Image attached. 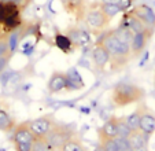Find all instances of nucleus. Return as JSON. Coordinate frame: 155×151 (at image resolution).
Wrapping results in <instances>:
<instances>
[{
  "label": "nucleus",
  "mask_w": 155,
  "mask_h": 151,
  "mask_svg": "<svg viewBox=\"0 0 155 151\" xmlns=\"http://www.w3.org/2000/svg\"><path fill=\"white\" fill-rule=\"evenodd\" d=\"M97 41H100L106 47L108 54H110V62H108V65H110L111 72H120V70H122L132 59L129 44L120 41L111 33V30L100 35V39Z\"/></svg>",
  "instance_id": "obj_1"
},
{
  "label": "nucleus",
  "mask_w": 155,
  "mask_h": 151,
  "mask_svg": "<svg viewBox=\"0 0 155 151\" xmlns=\"http://www.w3.org/2000/svg\"><path fill=\"white\" fill-rule=\"evenodd\" d=\"M144 96H146V91L140 85L121 81L113 87L110 93V103L114 107H126L135 103H140Z\"/></svg>",
  "instance_id": "obj_2"
},
{
  "label": "nucleus",
  "mask_w": 155,
  "mask_h": 151,
  "mask_svg": "<svg viewBox=\"0 0 155 151\" xmlns=\"http://www.w3.org/2000/svg\"><path fill=\"white\" fill-rule=\"evenodd\" d=\"M82 22L85 23L87 29L94 35H103L110 26V19L100 8L99 2H94L87 7Z\"/></svg>",
  "instance_id": "obj_3"
},
{
  "label": "nucleus",
  "mask_w": 155,
  "mask_h": 151,
  "mask_svg": "<svg viewBox=\"0 0 155 151\" xmlns=\"http://www.w3.org/2000/svg\"><path fill=\"white\" fill-rule=\"evenodd\" d=\"M74 136H77V129L74 126L68 124H62V122H55L52 129L48 132V135L44 139L47 140L48 144L54 150L58 151L64 143H68Z\"/></svg>",
  "instance_id": "obj_4"
},
{
  "label": "nucleus",
  "mask_w": 155,
  "mask_h": 151,
  "mask_svg": "<svg viewBox=\"0 0 155 151\" xmlns=\"http://www.w3.org/2000/svg\"><path fill=\"white\" fill-rule=\"evenodd\" d=\"M19 6L7 2H0V26L8 35L12 30L18 29L21 25Z\"/></svg>",
  "instance_id": "obj_5"
},
{
  "label": "nucleus",
  "mask_w": 155,
  "mask_h": 151,
  "mask_svg": "<svg viewBox=\"0 0 155 151\" xmlns=\"http://www.w3.org/2000/svg\"><path fill=\"white\" fill-rule=\"evenodd\" d=\"M33 142H35V137L30 133L26 121L15 125L12 131V144H14L15 151H32Z\"/></svg>",
  "instance_id": "obj_6"
},
{
  "label": "nucleus",
  "mask_w": 155,
  "mask_h": 151,
  "mask_svg": "<svg viewBox=\"0 0 155 151\" xmlns=\"http://www.w3.org/2000/svg\"><path fill=\"white\" fill-rule=\"evenodd\" d=\"M55 122L56 121L52 114H45V116L29 119V121H26V124L35 139H44L48 135V132L52 129Z\"/></svg>",
  "instance_id": "obj_7"
},
{
  "label": "nucleus",
  "mask_w": 155,
  "mask_h": 151,
  "mask_svg": "<svg viewBox=\"0 0 155 151\" xmlns=\"http://www.w3.org/2000/svg\"><path fill=\"white\" fill-rule=\"evenodd\" d=\"M152 35H154V30L152 29H146L143 32H139L135 33L132 36V40H130V54H132V58H137L141 52L144 51V48L147 47V44L150 43L151 40Z\"/></svg>",
  "instance_id": "obj_8"
},
{
  "label": "nucleus",
  "mask_w": 155,
  "mask_h": 151,
  "mask_svg": "<svg viewBox=\"0 0 155 151\" xmlns=\"http://www.w3.org/2000/svg\"><path fill=\"white\" fill-rule=\"evenodd\" d=\"M139 129L151 137L155 133V111L151 110L146 103H141V116L139 121Z\"/></svg>",
  "instance_id": "obj_9"
},
{
  "label": "nucleus",
  "mask_w": 155,
  "mask_h": 151,
  "mask_svg": "<svg viewBox=\"0 0 155 151\" xmlns=\"http://www.w3.org/2000/svg\"><path fill=\"white\" fill-rule=\"evenodd\" d=\"M118 125H120V117L111 116L99 129H97L99 144L103 142H106V140L118 137Z\"/></svg>",
  "instance_id": "obj_10"
},
{
  "label": "nucleus",
  "mask_w": 155,
  "mask_h": 151,
  "mask_svg": "<svg viewBox=\"0 0 155 151\" xmlns=\"http://www.w3.org/2000/svg\"><path fill=\"white\" fill-rule=\"evenodd\" d=\"M62 7L68 14L73 15L77 22H81L84 19L85 11H87V2L85 0H61Z\"/></svg>",
  "instance_id": "obj_11"
},
{
  "label": "nucleus",
  "mask_w": 155,
  "mask_h": 151,
  "mask_svg": "<svg viewBox=\"0 0 155 151\" xmlns=\"http://www.w3.org/2000/svg\"><path fill=\"white\" fill-rule=\"evenodd\" d=\"M148 29L155 30V11L147 4H139L130 10Z\"/></svg>",
  "instance_id": "obj_12"
},
{
  "label": "nucleus",
  "mask_w": 155,
  "mask_h": 151,
  "mask_svg": "<svg viewBox=\"0 0 155 151\" xmlns=\"http://www.w3.org/2000/svg\"><path fill=\"white\" fill-rule=\"evenodd\" d=\"M92 61H94L96 70H99V72H102L110 62V54L100 41H96V45L92 51Z\"/></svg>",
  "instance_id": "obj_13"
},
{
  "label": "nucleus",
  "mask_w": 155,
  "mask_h": 151,
  "mask_svg": "<svg viewBox=\"0 0 155 151\" xmlns=\"http://www.w3.org/2000/svg\"><path fill=\"white\" fill-rule=\"evenodd\" d=\"M68 88V76L63 72H54L47 82V89L50 93H58Z\"/></svg>",
  "instance_id": "obj_14"
},
{
  "label": "nucleus",
  "mask_w": 155,
  "mask_h": 151,
  "mask_svg": "<svg viewBox=\"0 0 155 151\" xmlns=\"http://www.w3.org/2000/svg\"><path fill=\"white\" fill-rule=\"evenodd\" d=\"M120 26L121 28H125V29H128V30H130L133 35H135V33H139V32H143V30H146V29H148V28L144 26V23L141 22V21L139 19V18L130 11V10L125 12V15H124L122 21H121V23H120Z\"/></svg>",
  "instance_id": "obj_15"
},
{
  "label": "nucleus",
  "mask_w": 155,
  "mask_h": 151,
  "mask_svg": "<svg viewBox=\"0 0 155 151\" xmlns=\"http://www.w3.org/2000/svg\"><path fill=\"white\" fill-rule=\"evenodd\" d=\"M129 143V147H130L132 151L137 150V148L141 147H148V142H150V137L147 135H144L140 129H135L129 133V136L126 137Z\"/></svg>",
  "instance_id": "obj_16"
},
{
  "label": "nucleus",
  "mask_w": 155,
  "mask_h": 151,
  "mask_svg": "<svg viewBox=\"0 0 155 151\" xmlns=\"http://www.w3.org/2000/svg\"><path fill=\"white\" fill-rule=\"evenodd\" d=\"M15 125H17V122H15L14 117H11V114L7 110L0 107V131L12 132Z\"/></svg>",
  "instance_id": "obj_17"
},
{
  "label": "nucleus",
  "mask_w": 155,
  "mask_h": 151,
  "mask_svg": "<svg viewBox=\"0 0 155 151\" xmlns=\"http://www.w3.org/2000/svg\"><path fill=\"white\" fill-rule=\"evenodd\" d=\"M58 151H88V148L77 135V136L71 137L68 143H64Z\"/></svg>",
  "instance_id": "obj_18"
},
{
  "label": "nucleus",
  "mask_w": 155,
  "mask_h": 151,
  "mask_svg": "<svg viewBox=\"0 0 155 151\" xmlns=\"http://www.w3.org/2000/svg\"><path fill=\"white\" fill-rule=\"evenodd\" d=\"M68 76V91H76V89H80V88L84 87V81H82V77L78 74L77 72L71 70V72L66 73Z\"/></svg>",
  "instance_id": "obj_19"
},
{
  "label": "nucleus",
  "mask_w": 155,
  "mask_h": 151,
  "mask_svg": "<svg viewBox=\"0 0 155 151\" xmlns=\"http://www.w3.org/2000/svg\"><path fill=\"white\" fill-rule=\"evenodd\" d=\"M140 116H141V103H139V106L136 107V110L133 113H130L128 117H125V122L128 124V126L135 131L139 129V121H140Z\"/></svg>",
  "instance_id": "obj_20"
},
{
  "label": "nucleus",
  "mask_w": 155,
  "mask_h": 151,
  "mask_svg": "<svg viewBox=\"0 0 155 151\" xmlns=\"http://www.w3.org/2000/svg\"><path fill=\"white\" fill-rule=\"evenodd\" d=\"M111 33L120 41H122V43H126V44H130L132 36H133V33H132L130 30H128V29H125V28H121L120 26V28H117L115 30H111Z\"/></svg>",
  "instance_id": "obj_21"
},
{
  "label": "nucleus",
  "mask_w": 155,
  "mask_h": 151,
  "mask_svg": "<svg viewBox=\"0 0 155 151\" xmlns=\"http://www.w3.org/2000/svg\"><path fill=\"white\" fill-rule=\"evenodd\" d=\"M55 41H56V45H58L63 52H70L71 51V44H73V41H71L68 36L58 35L55 37Z\"/></svg>",
  "instance_id": "obj_22"
},
{
  "label": "nucleus",
  "mask_w": 155,
  "mask_h": 151,
  "mask_svg": "<svg viewBox=\"0 0 155 151\" xmlns=\"http://www.w3.org/2000/svg\"><path fill=\"white\" fill-rule=\"evenodd\" d=\"M99 3H100V2H99ZM100 8L103 10V12L107 15V18L110 21H111L117 14H120V12H121L120 7H118L117 4H104V3H100Z\"/></svg>",
  "instance_id": "obj_23"
},
{
  "label": "nucleus",
  "mask_w": 155,
  "mask_h": 151,
  "mask_svg": "<svg viewBox=\"0 0 155 151\" xmlns=\"http://www.w3.org/2000/svg\"><path fill=\"white\" fill-rule=\"evenodd\" d=\"M32 151H55L45 139H35L32 146Z\"/></svg>",
  "instance_id": "obj_24"
},
{
  "label": "nucleus",
  "mask_w": 155,
  "mask_h": 151,
  "mask_svg": "<svg viewBox=\"0 0 155 151\" xmlns=\"http://www.w3.org/2000/svg\"><path fill=\"white\" fill-rule=\"evenodd\" d=\"M132 129L128 126L125 122V117H120V125H118V136L120 137H128Z\"/></svg>",
  "instance_id": "obj_25"
},
{
  "label": "nucleus",
  "mask_w": 155,
  "mask_h": 151,
  "mask_svg": "<svg viewBox=\"0 0 155 151\" xmlns=\"http://www.w3.org/2000/svg\"><path fill=\"white\" fill-rule=\"evenodd\" d=\"M102 147L104 148V151H120L118 150V144L115 142V139H110V140H106V142L100 143Z\"/></svg>",
  "instance_id": "obj_26"
},
{
  "label": "nucleus",
  "mask_w": 155,
  "mask_h": 151,
  "mask_svg": "<svg viewBox=\"0 0 155 151\" xmlns=\"http://www.w3.org/2000/svg\"><path fill=\"white\" fill-rule=\"evenodd\" d=\"M8 54H12L10 51V45H8V40L3 39V40H0V58H3V56L8 55Z\"/></svg>",
  "instance_id": "obj_27"
},
{
  "label": "nucleus",
  "mask_w": 155,
  "mask_h": 151,
  "mask_svg": "<svg viewBox=\"0 0 155 151\" xmlns=\"http://www.w3.org/2000/svg\"><path fill=\"white\" fill-rule=\"evenodd\" d=\"M115 142L118 144V150L120 151H132L130 147H129V143L126 140V137H115Z\"/></svg>",
  "instance_id": "obj_28"
},
{
  "label": "nucleus",
  "mask_w": 155,
  "mask_h": 151,
  "mask_svg": "<svg viewBox=\"0 0 155 151\" xmlns=\"http://www.w3.org/2000/svg\"><path fill=\"white\" fill-rule=\"evenodd\" d=\"M11 55H12V54H8V55L3 56V58H0V73H2V72H3V70L7 67V65H8L10 59H11Z\"/></svg>",
  "instance_id": "obj_29"
},
{
  "label": "nucleus",
  "mask_w": 155,
  "mask_h": 151,
  "mask_svg": "<svg viewBox=\"0 0 155 151\" xmlns=\"http://www.w3.org/2000/svg\"><path fill=\"white\" fill-rule=\"evenodd\" d=\"M0 2H7V3H12V4H17V6H19L24 0H0Z\"/></svg>",
  "instance_id": "obj_30"
},
{
  "label": "nucleus",
  "mask_w": 155,
  "mask_h": 151,
  "mask_svg": "<svg viewBox=\"0 0 155 151\" xmlns=\"http://www.w3.org/2000/svg\"><path fill=\"white\" fill-rule=\"evenodd\" d=\"M7 36H8V35H7V33L4 32V29H3V28L0 26V40H3V39H6Z\"/></svg>",
  "instance_id": "obj_31"
},
{
  "label": "nucleus",
  "mask_w": 155,
  "mask_h": 151,
  "mask_svg": "<svg viewBox=\"0 0 155 151\" xmlns=\"http://www.w3.org/2000/svg\"><path fill=\"white\" fill-rule=\"evenodd\" d=\"M92 151H104V148L102 147V144H99V146H96V147H95Z\"/></svg>",
  "instance_id": "obj_32"
},
{
  "label": "nucleus",
  "mask_w": 155,
  "mask_h": 151,
  "mask_svg": "<svg viewBox=\"0 0 155 151\" xmlns=\"http://www.w3.org/2000/svg\"><path fill=\"white\" fill-rule=\"evenodd\" d=\"M135 151H150V150H148V147H141V148H137V150H135Z\"/></svg>",
  "instance_id": "obj_33"
}]
</instances>
